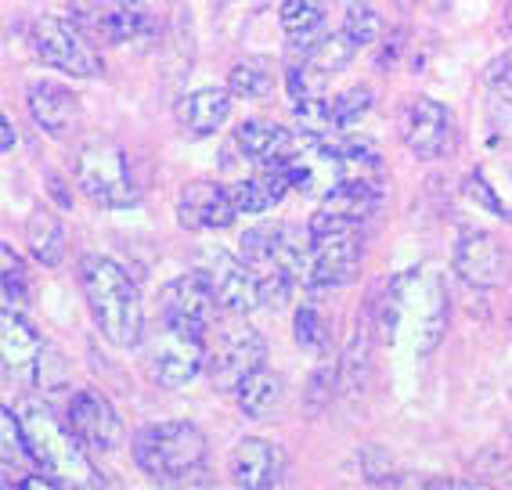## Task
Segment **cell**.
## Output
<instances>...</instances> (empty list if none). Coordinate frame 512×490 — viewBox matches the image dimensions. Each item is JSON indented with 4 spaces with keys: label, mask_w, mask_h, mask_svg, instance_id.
I'll return each instance as SVG.
<instances>
[{
    "label": "cell",
    "mask_w": 512,
    "mask_h": 490,
    "mask_svg": "<svg viewBox=\"0 0 512 490\" xmlns=\"http://www.w3.org/2000/svg\"><path fill=\"white\" fill-rule=\"evenodd\" d=\"M80 289L87 296L94 321L101 336L119 350L141 343L145 332V310H141L138 285L130 282V274L109 260V256H83L80 260Z\"/></svg>",
    "instance_id": "6da1fadb"
},
{
    "label": "cell",
    "mask_w": 512,
    "mask_h": 490,
    "mask_svg": "<svg viewBox=\"0 0 512 490\" xmlns=\"http://www.w3.org/2000/svg\"><path fill=\"white\" fill-rule=\"evenodd\" d=\"M134 462L163 487H184L202 476L206 436L192 422H159L134 436Z\"/></svg>",
    "instance_id": "7a4b0ae2"
},
{
    "label": "cell",
    "mask_w": 512,
    "mask_h": 490,
    "mask_svg": "<svg viewBox=\"0 0 512 490\" xmlns=\"http://www.w3.org/2000/svg\"><path fill=\"white\" fill-rule=\"evenodd\" d=\"M307 253L296 282H303L307 289H332V285L350 282L361 267V224H350L343 217H332L325 209H318L307 227Z\"/></svg>",
    "instance_id": "3957f363"
},
{
    "label": "cell",
    "mask_w": 512,
    "mask_h": 490,
    "mask_svg": "<svg viewBox=\"0 0 512 490\" xmlns=\"http://www.w3.org/2000/svg\"><path fill=\"white\" fill-rule=\"evenodd\" d=\"M22 429H26V440H29V454H33V462L40 465L44 472L58 476L62 483H76V487H105L94 465L83 458L80 451V440L69 426H58L51 411H40V408H22Z\"/></svg>",
    "instance_id": "277c9868"
},
{
    "label": "cell",
    "mask_w": 512,
    "mask_h": 490,
    "mask_svg": "<svg viewBox=\"0 0 512 490\" xmlns=\"http://www.w3.org/2000/svg\"><path fill=\"white\" fill-rule=\"evenodd\" d=\"M73 177L83 195L105 209H127L141 199L134 173L127 166V152L109 137H91L76 148Z\"/></svg>",
    "instance_id": "5b68a950"
},
{
    "label": "cell",
    "mask_w": 512,
    "mask_h": 490,
    "mask_svg": "<svg viewBox=\"0 0 512 490\" xmlns=\"http://www.w3.org/2000/svg\"><path fill=\"white\" fill-rule=\"evenodd\" d=\"M267 361V343L264 336L249 325H220L206 332V361L202 372L210 375L217 390H238L256 368H264Z\"/></svg>",
    "instance_id": "8992f818"
},
{
    "label": "cell",
    "mask_w": 512,
    "mask_h": 490,
    "mask_svg": "<svg viewBox=\"0 0 512 490\" xmlns=\"http://www.w3.org/2000/svg\"><path fill=\"white\" fill-rule=\"evenodd\" d=\"M202 361H206V336L159 318V328L145 343V368L152 382L177 390L202 372Z\"/></svg>",
    "instance_id": "52a82bcc"
},
{
    "label": "cell",
    "mask_w": 512,
    "mask_h": 490,
    "mask_svg": "<svg viewBox=\"0 0 512 490\" xmlns=\"http://www.w3.org/2000/svg\"><path fill=\"white\" fill-rule=\"evenodd\" d=\"M33 51L44 65L62 69L76 80H94V76L105 73V62L91 47L87 33L69 19H58V15H44L33 26Z\"/></svg>",
    "instance_id": "ba28073f"
},
{
    "label": "cell",
    "mask_w": 512,
    "mask_h": 490,
    "mask_svg": "<svg viewBox=\"0 0 512 490\" xmlns=\"http://www.w3.org/2000/svg\"><path fill=\"white\" fill-rule=\"evenodd\" d=\"M199 271L206 274L213 296H217V307L231 318H242L253 307H260V274L253 271L249 260L242 256H231L224 249L202 256Z\"/></svg>",
    "instance_id": "9c48e42d"
},
{
    "label": "cell",
    "mask_w": 512,
    "mask_h": 490,
    "mask_svg": "<svg viewBox=\"0 0 512 490\" xmlns=\"http://www.w3.org/2000/svg\"><path fill=\"white\" fill-rule=\"evenodd\" d=\"M217 296H213L210 282L202 271H188L181 278H174L170 285H163L159 292V318L170 325L192 328V332H210L213 314H217Z\"/></svg>",
    "instance_id": "30bf717a"
},
{
    "label": "cell",
    "mask_w": 512,
    "mask_h": 490,
    "mask_svg": "<svg viewBox=\"0 0 512 490\" xmlns=\"http://www.w3.org/2000/svg\"><path fill=\"white\" fill-rule=\"evenodd\" d=\"M404 148L419 159H440L451 145V112L433 98H408L397 116Z\"/></svg>",
    "instance_id": "8fae6325"
},
{
    "label": "cell",
    "mask_w": 512,
    "mask_h": 490,
    "mask_svg": "<svg viewBox=\"0 0 512 490\" xmlns=\"http://www.w3.org/2000/svg\"><path fill=\"white\" fill-rule=\"evenodd\" d=\"M455 271L476 289H498L509 282L512 256L491 231H462L455 245Z\"/></svg>",
    "instance_id": "7c38bea8"
},
{
    "label": "cell",
    "mask_w": 512,
    "mask_h": 490,
    "mask_svg": "<svg viewBox=\"0 0 512 490\" xmlns=\"http://www.w3.org/2000/svg\"><path fill=\"white\" fill-rule=\"evenodd\" d=\"M80 29L101 44H130L152 29V15L141 0H87L80 8Z\"/></svg>",
    "instance_id": "4fadbf2b"
},
{
    "label": "cell",
    "mask_w": 512,
    "mask_h": 490,
    "mask_svg": "<svg viewBox=\"0 0 512 490\" xmlns=\"http://www.w3.org/2000/svg\"><path fill=\"white\" fill-rule=\"evenodd\" d=\"M238 217L235 199L228 184L217 181H192L177 199V220L188 231H224Z\"/></svg>",
    "instance_id": "5bb4252c"
},
{
    "label": "cell",
    "mask_w": 512,
    "mask_h": 490,
    "mask_svg": "<svg viewBox=\"0 0 512 490\" xmlns=\"http://www.w3.org/2000/svg\"><path fill=\"white\" fill-rule=\"evenodd\" d=\"M69 429L83 447L91 451H116L123 440V422L116 408L94 390H80L69 404Z\"/></svg>",
    "instance_id": "9a60e30c"
},
{
    "label": "cell",
    "mask_w": 512,
    "mask_h": 490,
    "mask_svg": "<svg viewBox=\"0 0 512 490\" xmlns=\"http://www.w3.org/2000/svg\"><path fill=\"white\" fill-rule=\"evenodd\" d=\"M29 116L37 119V127L55 141H65L80 130V98L69 87L55 80H37L29 83L26 91Z\"/></svg>",
    "instance_id": "2e32d148"
},
{
    "label": "cell",
    "mask_w": 512,
    "mask_h": 490,
    "mask_svg": "<svg viewBox=\"0 0 512 490\" xmlns=\"http://www.w3.org/2000/svg\"><path fill=\"white\" fill-rule=\"evenodd\" d=\"M231 476H235L238 487L246 490H267V487H278L282 483V472H285V458L275 444H267V440H242V444L231 451Z\"/></svg>",
    "instance_id": "e0dca14e"
},
{
    "label": "cell",
    "mask_w": 512,
    "mask_h": 490,
    "mask_svg": "<svg viewBox=\"0 0 512 490\" xmlns=\"http://www.w3.org/2000/svg\"><path fill=\"white\" fill-rule=\"evenodd\" d=\"M289 188H293V177H289L285 163H271L256 177H242L238 184H231V199H235L238 217L242 213L253 217V213H267L271 206H278Z\"/></svg>",
    "instance_id": "ac0fdd59"
},
{
    "label": "cell",
    "mask_w": 512,
    "mask_h": 490,
    "mask_svg": "<svg viewBox=\"0 0 512 490\" xmlns=\"http://www.w3.org/2000/svg\"><path fill=\"white\" fill-rule=\"evenodd\" d=\"M231 116V91L220 87H202V91L188 94L177 105V123L188 137H210L224 127V119Z\"/></svg>",
    "instance_id": "d6986e66"
},
{
    "label": "cell",
    "mask_w": 512,
    "mask_h": 490,
    "mask_svg": "<svg viewBox=\"0 0 512 490\" xmlns=\"http://www.w3.org/2000/svg\"><path fill=\"white\" fill-rule=\"evenodd\" d=\"M0 343H4V364H8V372H26V368H37L40 354L47 350L44 336H40L37 328L22 321L15 310H4V318H0Z\"/></svg>",
    "instance_id": "ffe728a7"
},
{
    "label": "cell",
    "mask_w": 512,
    "mask_h": 490,
    "mask_svg": "<svg viewBox=\"0 0 512 490\" xmlns=\"http://www.w3.org/2000/svg\"><path fill=\"white\" fill-rule=\"evenodd\" d=\"M235 145H238V152L246 155V159H253L256 166H271L289 152L293 130H282V127H275V123H267V119H246V123L235 130Z\"/></svg>",
    "instance_id": "44dd1931"
},
{
    "label": "cell",
    "mask_w": 512,
    "mask_h": 490,
    "mask_svg": "<svg viewBox=\"0 0 512 490\" xmlns=\"http://www.w3.org/2000/svg\"><path fill=\"white\" fill-rule=\"evenodd\" d=\"M282 29L293 51H311L325 37V0H285Z\"/></svg>",
    "instance_id": "7402d4cb"
},
{
    "label": "cell",
    "mask_w": 512,
    "mask_h": 490,
    "mask_svg": "<svg viewBox=\"0 0 512 490\" xmlns=\"http://www.w3.org/2000/svg\"><path fill=\"white\" fill-rule=\"evenodd\" d=\"M238 408L246 418H271L285 400V379L271 368H256L242 386H238Z\"/></svg>",
    "instance_id": "603a6c76"
},
{
    "label": "cell",
    "mask_w": 512,
    "mask_h": 490,
    "mask_svg": "<svg viewBox=\"0 0 512 490\" xmlns=\"http://www.w3.org/2000/svg\"><path fill=\"white\" fill-rule=\"evenodd\" d=\"M26 245L29 253L37 256V264L58 267L65 260V231L62 220L51 213V209L37 206L26 220Z\"/></svg>",
    "instance_id": "cb8c5ba5"
},
{
    "label": "cell",
    "mask_w": 512,
    "mask_h": 490,
    "mask_svg": "<svg viewBox=\"0 0 512 490\" xmlns=\"http://www.w3.org/2000/svg\"><path fill=\"white\" fill-rule=\"evenodd\" d=\"M357 47H361V44L350 37L347 29H336V33H325V37H321L311 51H303V62L314 65V69H318V73H325V76H336L339 69H343V65L357 55Z\"/></svg>",
    "instance_id": "d4e9b609"
},
{
    "label": "cell",
    "mask_w": 512,
    "mask_h": 490,
    "mask_svg": "<svg viewBox=\"0 0 512 490\" xmlns=\"http://www.w3.org/2000/svg\"><path fill=\"white\" fill-rule=\"evenodd\" d=\"M271 65L260 62V58H246V62H238L228 76V91L238 94V98H264L271 91Z\"/></svg>",
    "instance_id": "484cf974"
},
{
    "label": "cell",
    "mask_w": 512,
    "mask_h": 490,
    "mask_svg": "<svg viewBox=\"0 0 512 490\" xmlns=\"http://www.w3.org/2000/svg\"><path fill=\"white\" fill-rule=\"evenodd\" d=\"M0 440H4V469L11 472V465H22L29 454V440H26V429H22V418L15 415L11 408H4L0 415Z\"/></svg>",
    "instance_id": "4316f807"
},
{
    "label": "cell",
    "mask_w": 512,
    "mask_h": 490,
    "mask_svg": "<svg viewBox=\"0 0 512 490\" xmlns=\"http://www.w3.org/2000/svg\"><path fill=\"white\" fill-rule=\"evenodd\" d=\"M0 264H4V300H8V307H22L29 300L26 264L15 256V249L8 242L0 245Z\"/></svg>",
    "instance_id": "83f0119b"
},
{
    "label": "cell",
    "mask_w": 512,
    "mask_h": 490,
    "mask_svg": "<svg viewBox=\"0 0 512 490\" xmlns=\"http://www.w3.org/2000/svg\"><path fill=\"white\" fill-rule=\"evenodd\" d=\"M296 123H300V130H307V134H339L332 101H325V98L296 101Z\"/></svg>",
    "instance_id": "f1b7e54d"
},
{
    "label": "cell",
    "mask_w": 512,
    "mask_h": 490,
    "mask_svg": "<svg viewBox=\"0 0 512 490\" xmlns=\"http://www.w3.org/2000/svg\"><path fill=\"white\" fill-rule=\"evenodd\" d=\"M296 343L303 350H311V354H325V346H329V325H325V318L311 303H303L296 310Z\"/></svg>",
    "instance_id": "f546056e"
},
{
    "label": "cell",
    "mask_w": 512,
    "mask_h": 490,
    "mask_svg": "<svg viewBox=\"0 0 512 490\" xmlns=\"http://www.w3.org/2000/svg\"><path fill=\"white\" fill-rule=\"evenodd\" d=\"M339 372H343V386L350 393H357L365 386V372H368V328H357L354 343H350L347 357L339 364Z\"/></svg>",
    "instance_id": "4dcf8cb0"
},
{
    "label": "cell",
    "mask_w": 512,
    "mask_h": 490,
    "mask_svg": "<svg viewBox=\"0 0 512 490\" xmlns=\"http://www.w3.org/2000/svg\"><path fill=\"white\" fill-rule=\"evenodd\" d=\"M293 274L285 271V267H267L260 274V307H271V310H282L289 303V292H293Z\"/></svg>",
    "instance_id": "1f68e13d"
},
{
    "label": "cell",
    "mask_w": 512,
    "mask_h": 490,
    "mask_svg": "<svg viewBox=\"0 0 512 490\" xmlns=\"http://www.w3.org/2000/svg\"><path fill=\"white\" fill-rule=\"evenodd\" d=\"M368 109H372V91H368V87H354V91L339 94V98L332 101V112H336L339 130H350Z\"/></svg>",
    "instance_id": "d6a6232c"
},
{
    "label": "cell",
    "mask_w": 512,
    "mask_h": 490,
    "mask_svg": "<svg viewBox=\"0 0 512 490\" xmlns=\"http://www.w3.org/2000/svg\"><path fill=\"white\" fill-rule=\"evenodd\" d=\"M343 29H347L357 44L365 47V44H372V40L379 37L383 22H379V15L368 8V0H365V4H347V22H343Z\"/></svg>",
    "instance_id": "836d02e7"
},
{
    "label": "cell",
    "mask_w": 512,
    "mask_h": 490,
    "mask_svg": "<svg viewBox=\"0 0 512 490\" xmlns=\"http://www.w3.org/2000/svg\"><path fill=\"white\" fill-rule=\"evenodd\" d=\"M487 83H491L502 98L512 101V51H505L498 62H491V69H487Z\"/></svg>",
    "instance_id": "e575fe53"
},
{
    "label": "cell",
    "mask_w": 512,
    "mask_h": 490,
    "mask_svg": "<svg viewBox=\"0 0 512 490\" xmlns=\"http://www.w3.org/2000/svg\"><path fill=\"white\" fill-rule=\"evenodd\" d=\"M19 487H26V490H51V487H62V480L58 476H29V480H19Z\"/></svg>",
    "instance_id": "d590c367"
},
{
    "label": "cell",
    "mask_w": 512,
    "mask_h": 490,
    "mask_svg": "<svg viewBox=\"0 0 512 490\" xmlns=\"http://www.w3.org/2000/svg\"><path fill=\"white\" fill-rule=\"evenodd\" d=\"M4 152H11V148H15V127H11V119H4Z\"/></svg>",
    "instance_id": "8d00e7d4"
},
{
    "label": "cell",
    "mask_w": 512,
    "mask_h": 490,
    "mask_svg": "<svg viewBox=\"0 0 512 490\" xmlns=\"http://www.w3.org/2000/svg\"><path fill=\"white\" fill-rule=\"evenodd\" d=\"M505 26L512 29V0H509V8H505Z\"/></svg>",
    "instance_id": "74e56055"
},
{
    "label": "cell",
    "mask_w": 512,
    "mask_h": 490,
    "mask_svg": "<svg viewBox=\"0 0 512 490\" xmlns=\"http://www.w3.org/2000/svg\"><path fill=\"white\" fill-rule=\"evenodd\" d=\"M347 4H365V0H347Z\"/></svg>",
    "instance_id": "f35d334b"
},
{
    "label": "cell",
    "mask_w": 512,
    "mask_h": 490,
    "mask_svg": "<svg viewBox=\"0 0 512 490\" xmlns=\"http://www.w3.org/2000/svg\"><path fill=\"white\" fill-rule=\"evenodd\" d=\"M278 4H285V0H278Z\"/></svg>",
    "instance_id": "ab89813d"
}]
</instances>
